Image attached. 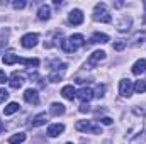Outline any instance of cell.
<instances>
[{"label": "cell", "instance_id": "6da1fadb", "mask_svg": "<svg viewBox=\"0 0 146 144\" xmlns=\"http://www.w3.org/2000/svg\"><path fill=\"white\" fill-rule=\"evenodd\" d=\"M83 44H85V37L82 34H72L68 39H61L60 41V46H61V49L65 53H75Z\"/></svg>", "mask_w": 146, "mask_h": 144}, {"label": "cell", "instance_id": "7a4b0ae2", "mask_svg": "<svg viewBox=\"0 0 146 144\" xmlns=\"http://www.w3.org/2000/svg\"><path fill=\"white\" fill-rule=\"evenodd\" d=\"M94 19L97 22H104V24H109L112 20L110 14L107 12V5L106 3H97L95 9H94Z\"/></svg>", "mask_w": 146, "mask_h": 144}, {"label": "cell", "instance_id": "3957f363", "mask_svg": "<svg viewBox=\"0 0 146 144\" xmlns=\"http://www.w3.org/2000/svg\"><path fill=\"white\" fill-rule=\"evenodd\" d=\"M75 129L80 132H92V134H102V127L95 126L92 120H78L75 124Z\"/></svg>", "mask_w": 146, "mask_h": 144}, {"label": "cell", "instance_id": "277c9868", "mask_svg": "<svg viewBox=\"0 0 146 144\" xmlns=\"http://www.w3.org/2000/svg\"><path fill=\"white\" fill-rule=\"evenodd\" d=\"M133 90H134V83L131 80H122L119 83V93H121V97H131Z\"/></svg>", "mask_w": 146, "mask_h": 144}, {"label": "cell", "instance_id": "5b68a950", "mask_svg": "<svg viewBox=\"0 0 146 144\" xmlns=\"http://www.w3.org/2000/svg\"><path fill=\"white\" fill-rule=\"evenodd\" d=\"M76 97H78V100H82L83 104H88V102L94 98V90L88 88V87H83V88H80V90L76 92Z\"/></svg>", "mask_w": 146, "mask_h": 144}, {"label": "cell", "instance_id": "8992f818", "mask_svg": "<svg viewBox=\"0 0 146 144\" xmlns=\"http://www.w3.org/2000/svg\"><path fill=\"white\" fill-rule=\"evenodd\" d=\"M37 39H39V36L37 34H26V36L21 37V44H22V48H27V49H31V48H34L37 44Z\"/></svg>", "mask_w": 146, "mask_h": 144}, {"label": "cell", "instance_id": "52a82bcc", "mask_svg": "<svg viewBox=\"0 0 146 144\" xmlns=\"http://www.w3.org/2000/svg\"><path fill=\"white\" fill-rule=\"evenodd\" d=\"M24 100L27 104H31V105H37L39 104V93H37V90H34V88L26 90L24 92Z\"/></svg>", "mask_w": 146, "mask_h": 144}, {"label": "cell", "instance_id": "ba28073f", "mask_svg": "<svg viewBox=\"0 0 146 144\" xmlns=\"http://www.w3.org/2000/svg\"><path fill=\"white\" fill-rule=\"evenodd\" d=\"M106 59V53L104 51H94L90 56H88V66H97L100 61Z\"/></svg>", "mask_w": 146, "mask_h": 144}, {"label": "cell", "instance_id": "9c48e42d", "mask_svg": "<svg viewBox=\"0 0 146 144\" xmlns=\"http://www.w3.org/2000/svg\"><path fill=\"white\" fill-rule=\"evenodd\" d=\"M68 20L72 22L73 26H80V24L83 22V12H82L80 9H75V10H72V12H70Z\"/></svg>", "mask_w": 146, "mask_h": 144}, {"label": "cell", "instance_id": "30bf717a", "mask_svg": "<svg viewBox=\"0 0 146 144\" xmlns=\"http://www.w3.org/2000/svg\"><path fill=\"white\" fill-rule=\"evenodd\" d=\"M24 81H26V78H24V75H19V73H14V75L10 76V80H9V85H10L12 88H21V87L24 85Z\"/></svg>", "mask_w": 146, "mask_h": 144}, {"label": "cell", "instance_id": "8fae6325", "mask_svg": "<svg viewBox=\"0 0 146 144\" xmlns=\"http://www.w3.org/2000/svg\"><path fill=\"white\" fill-rule=\"evenodd\" d=\"M63 131H65V126H63V124H51V126L48 127V136H49V137H56V136H60Z\"/></svg>", "mask_w": 146, "mask_h": 144}, {"label": "cell", "instance_id": "7c38bea8", "mask_svg": "<svg viewBox=\"0 0 146 144\" xmlns=\"http://www.w3.org/2000/svg\"><path fill=\"white\" fill-rule=\"evenodd\" d=\"M51 17V9L49 5H41L39 10H37V19L39 20H48Z\"/></svg>", "mask_w": 146, "mask_h": 144}, {"label": "cell", "instance_id": "4fadbf2b", "mask_svg": "<svg viewBox=\"0 0 146 144\" xmlns=\"http://www.w3.org/2000/svg\"><path fill=\"white\" fill-rule=\"evenodd\" d=\"M2 61H3V65H15V63H19V56L17 54H14V53H5L3 56H2Z\"/></svg>", "mask_w": 146, "mask_h": 144}, {"label": "cell", "instance_id": "5bb4252c", "mask_svg": "<svg viewBox=\"0 0 146 144\" xmlns=\"http://www.w3.org/2000/svg\"><path fill=\"white\" fill-rule=\"evenodd\" d=\"M49 114H51V115H54V117H58V115H63V114H65V105H63V104H58V102L51 104Z\"/></svg>", "mask_w": 146, "mask_h": 144}, {"label": "cell", "instance_id": "9a60e30c", "mask_svg": "<svg viewBox=\"0 0 146 144\" xmlns=\"http://www.w3.org/2000/svg\"><path fill=\"white\" fill-rule=\"evenodd\" d=\"M61 95H63L66 100H73V98L76 97V92H75V88H73L72 85H66V87H63Z\"/></svg>", "mask_w": 146, "mask_h": 144}, {"label": "cell", "instance_id": "2e32d148", "mask_svg": "<svg viewBox=\"0 0 146 144\" xmlns=\"http://www.w3.org/2000/svg\"><path fill=\"white\" fill-rule=\"evenodd\" d=\"M146 71V59H138L134 65H133V73L134 75H141Z\"/></svg>", "mask_w": 146, "mask_h": 144}, {"label": "cell", "instance_id": "e0dca14e", "mask_svg": "<svg viewBox=\"0 0 146 144\" xmlns=\"http://www.w3.org/2000/svg\"><path fill=\"white\" fill-rule=\"evenodd\" d=\"M26 139H27L26 132H17V134H14V136L9 137V144H21V143H24Z\"/></svg>", "mask_w": 146, "mask_h": 144}, {"label": "cell", "instance_id": "ac0fdd59", "mask_svg": "<svg viewBox=\"0 0 146 144\" xmlns=\"http://www.w3.org/2000/svg\"><path fill=\"white\" fill-rule=\"evenodd\" d=\"M131 22H133L131 17H122V20L117 24V29H119L121 32H124V31H127V29L131 27Z\"/></svg>", "mask_w": 146, "mask_h": 144}, {"label": "cell", "instance_id": "d6986e66", "mask_svg": "<svg viewBox=\"0 0 146 144\" xmlns=\"http://www.w3.org/2000/svg\"><path fill=\"white\" fill-rule=\"evenodd\" d=\"M19 63L26 65L27 68H37V66H39V59H37V58H31V59H24V58H19Z\"/></svg>", "mask_w": 146, "mask_h": 144}, {"label": "cell", "instance_id": "ffe728a7", "mask_svg": "<svg viewBox=\"0 0 146 144\" xmlns=\"http://www.w3.org/2000/svg\"><path fill=\"white\" fill-rule=\"evenodd\" d=\"M44 122H48V115H46V112L39 114V115H36V117L33 119V126H34V127H39V126H42Z\"/></svg>", "mask_w": 146, "mask_h": 144}, {"label": "cell", "instance_id": "44dd1931", "mask_svg": "<svg viewBox=\"0 0 146 144\" xmlns=\"http://www.w3.org/2000/svg\"><path fill=\"white\" fill-rule=\"evenodd\" d=\"M19 108H21V105H19L17 102H12V104H9L7 107L3 108V114H5V115H12V114H15Z\"/></svg>", "mask_w": 146, "mask_h": 144}, {"label": "cell", "instance_id": "7402d4cb", "mask_svg": "<svg viewBox=\"0 0 146 144\" xmlns=\"http://www.w3.org/2000/svg\"><path fill=\"white\" fill-rule=\"evenodd\" d=\"M92 42H100V44H106V42H109V36H107V34L95 32V34L92 36Z\"/></svg>", "mask_w": 146, "mask_h": 144}, {"label": "cell", "instance_id": "603a6c76", "mask_svg": "<svg viewBox=\"0 0 146 144\" xmlns=\"http://www.w3.org/2000/svg\"><path fill=\"white\" fill-rule=\"evenodd\" d=\"M143 39H146V31H143V32H136L134 36L131 37V42H133V44H138V42H143Z\"/></svg>", "mask_w": 146, "mask_h": 144}, {"label": "cell", "instance_id": "cb8c5ba5", "mask_svg": "<svg viewBox=\"0 0 146 144\" xmlns=\"http://www.w3.org/2000/svg\"><path fill=\"white\" fill-rule=\"evenodd\" d=\"M134 92H138V93H145L146 92V83L143 80H139V81L134 83Z\"/></svg>", "mask_w": 146, "mask_h": 144}, {"label": "cell", "instance_id": "d4e9b609", "mask_svg": "<svg viewBox=\"0 0 146 144\" xmlns=\"http://www.w3.org/2000/svg\"><path fill=\"white\" fill-rule=\"evenodd\" d=\"M61 78H63V73H51V75H49V81H53V83L60 81Z\"/></svg>", "mask_w": 146, "mask_h": 144}, {"label": "cell", "instance_id": "484cf974", "mask_svg": "<svg viewBox=\"0 0 146 144\" xmlns=\"http://www.w3.org/2000/svg\"><path fill=\"white\" fill-rule=\"evenodd\" d=\"M126 44H127L126 41H117V42H114V49L115 51H122L126 48Z\"/></svg>", "mask_w": 146, "mask_h": 144}, {"label": "cell", "instance_id": "4316f807", "mask_svg": "<svg viewBox=\"0 0 146 144\" xmlns=\"http://www.w3.org/2000/svg\"><path fill=\"white\" fill-rule=\"evenodd\" d=\"M104 93H106V87L104 85H97V90H95L94 97H104Z\"/></svg>", "mask_w": 146, "mask_h": 144}, {"label": "cell", "instance_id": "83f0119b", "mask_svg": "<svg viewBox=\"0 0 146 144\" xmlns=\"http://www.w3.org/2000/svg\"><path fill=\"white\" fill-rule=\"evenodd\" d=\"M7 98H9V92L5 88H0V104H3Z\"/></svg>", "mask_w": 146, "mask_h": 144}, {"label": "cell", "instance_id": "f1b7e54d", "mask_svg": "<svg viewBox=\"0 0 146 144\" xmlns=\"http://www.w3.org/2000/svg\"><path fill=\"white\" fill-rule=\"evenodd\" d=\"M12 7H14V9H24V7H26V2H22V0L17 2V0H15V2H12Z\"/></svg>", "mask_w": 146, "mask_h": 144}, {"label": "cell", "instance_id": "f546056e", "mask_svg": "<svg viewBox=\"0 0 146 144\" xmlns=\"http://www.w3.org/2000/svg\"><path fill=\"white\" fill-rule=\"evenodd\" d=\"M80 112H82V114H87V112H90V105H88V104H82Z\"/></svg>", "mask_w": 146, "mask_h": 144}, {"label": "cell", "instance_id": "4dcf8cb0", "mask_svg": "<svg viewBox=\"0 0 146 144\" xmlns=\"http://www.w3.org/2000/svg\"><path fill=\"white\" fill-rule=\"evenodd\" d=\"M100 122H102V124H104V126H110V124H112V122H114V120H112V119H109V117H104V119H102V120H100Z\"/></svg>", "mask_w": 146, "mask_h": 144}, {"label": "cell", "instance_id": "1f68e13d", "mask_svg": "<svg viewBox=\"0 0 146 144\" xmlns=\"http://www.w3.org/2000/svg\"><path fill=\"white\" fill-rule=\"evenodd\" d=\"M5 81H7V75L0 70V83H5Z\"/></svg>", "mask_w": 146, "mask_h": 144}, {"label": "cell", "instance_id": "d6a6232c", "mask_svg": "<svg viewBox=\"0 0 146 144\" xmlns=\"http://www.w3.org/2000/svg\"><path fill=\"white\" fill-rule=\"evenodd\" d=\"M3 129H5V127H3V124H2V122H0V134H2V132H3Z\"/></svg>", "mask_w": 146, "mask_h": 144}, {"label": "cell", "instance_id": "836d02e7", "mask_svg": "<svg viewBox=\"0 0 146 144\" xmlns=\"http://www.w3.org/2000/svg\"><path fill=\"white\" fill-rule=\"evenodd\" d=\"M145 9H146V2H145ZM143 22H145V24H146V15H145V17H143Z\"/></svg>", "mask_w": 146, "mask_h": 144}, {"label": "cell", "instance_id": "e575fe53", "mask_svg": "<svg viewBox=\"0 0 146 144\" xmlns=\"http://www.w3.org/2000/svg\"><path fill=\"white\" fill-rule=\"evenodd\" d=\"M66 144H73V143H66Z\"/></svg>", "mask_w": 146, "mask_h": 144}]
</instances>
